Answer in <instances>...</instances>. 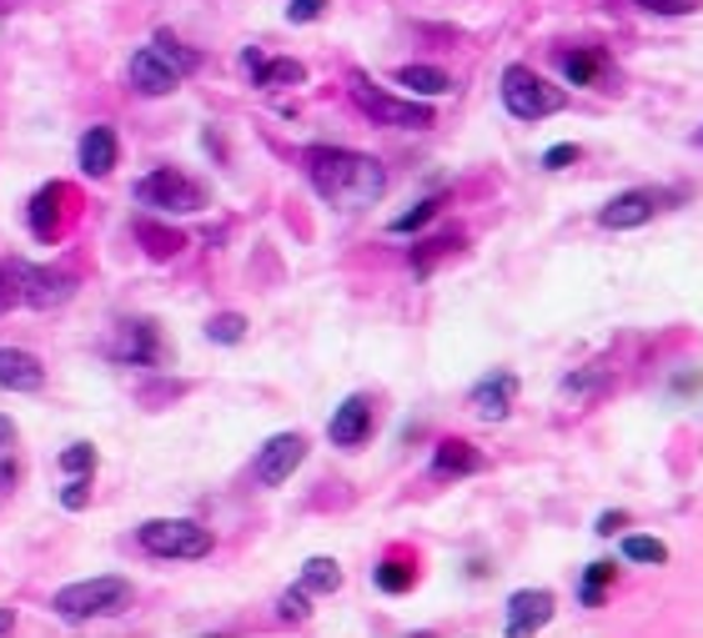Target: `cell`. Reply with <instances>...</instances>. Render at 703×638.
<instances>
[{
  "label": "cell",
  "instance_id": "1",
  "mask_svg": "<svg viewBox=\"0 0 703 638\" xmlns=\"http://www.w3.org/2000/svg\"><path fill=\"white\" fill-rule=\"evenodd\" d=\"M302 162H307V182L337 212H362V206L382 202V192H387V172H382L378 156L342 152V146H312Z\"/></svg>",
  "mask_w": 703,
  "mask_h": 638
},
{
  "label": "cell",
  "instance_id": "2",
  "mask_svg": "<svg viewBox=\"0 0 703 638\" xmlns=\"http://www.w3.org/2000/svg\"><path fill=\"white\" fill-rule=\"evenodd\" d=\"M131 598V584L116 574L106 578H81V584H65L55 594V614L71 618V624H86V618H106V614H121Z\"/></svg>",
  "mask_w": 703,
  "mask_h": 638
},
{
  "label": "cell",
  "instance_id": "3",
  "mask_svg": "<svg viewBox=\"0 0 703 638\" xmlns=\"http://www.w3.org/2000/svg\"><path fill=\"white\" fill-rule=\"evenodd\" d=\"M352 101H358V111L372 121V126H397V131H427L433 126V106L387 96V91L368 76H352Z\"/></svg>",
  "mask_w": 703,
  "mask_h": 638
},
{
  "label": "cell",
  "instance_id": "4",
  "mask_svg": "<svg viewBox=\"0 0 703 638\" xmlns=\"http://www.w3.org/2000/svg\"><path fill=\"white\" fill-rule=\"evenodd\" d=\"M136 202L146 206V212H162V217H192V212H201L206 196L186 172H176V166H156L152 176H141L136 182Z\"/></svg>",
  "mask_w": 703,
  "mask_h": 638
},
{
  "label": "cell",
  "instance_id": "5",
  "mask_svg": "<svg viewBox=\"0 0 703 638\" xmlns=\"http://www.w3.org/2000/svg\"><path fill=\"white\" fill-rule=\"evenodd\" d=\"M503 106L518 121H542V116H558L568 106V96L558 86H548L533 65H508L503 71Z\"/></svg>",
  "mask_w": 703,
  "mask_h": 638
},
{
  "label": "cell",
  "instance_id": "6",
  "mask_svg": "<svg viewBox=\"0 0 703 638\" xmlns=\"http://www.w3.org/2000/svg\"><path fill=\"white\" fill-rule=\"evenodd\" d=\"M141 548L156 553V558H206L211 553V533L201 523H186V518H152L136 528Z\"/></svg>",
  "mask_w": 703,
  "mask_h": 638
},
{
  "label": "cell",
  "instance_id": "7",
  "mask_svg": "<svg viewBox=\"0 0 703 638\" xmlns=\"http://www.w3.org/2000/svg\"><path fill=\"white\" fill-rule=\"evenodd\" d=\"M673 202H679V192H663V186H633V192H618L613 202L598 212V227L633 231V227H643V222H653L659 212H669Z\"/></svg>",
  "mask_w": 703,
  "mask_h": 638
},
{
  "label": "cell",
  "instance_id": "8",
  "mask_svg": "<svg viewBox=\"0 0 703 638\" xmlns=\"http://www.w3.org/2000/svg\"><path fill=\"white\" fill-rule=\"evenodd\" d=\"M307 457V438L302 433H277L267 447L257 453V463H251V477H257L261 487H281L287 477L302 467Z\"/></svg>",
  "mask_w": 703,
  "mask_h": 638
},
{
  "label": "cell",
  "instance_id": "9",
  "mask_svg": "<svg viewBox=\"0 0 703 638\" xmlns=\"http://www.w3.org/2000/svg\"><path fill=\"white\" fill-rule=\"evenodd\" d=\"M76 297V277L65 267H25L21 261V302L25 307H61Z\"/></svg>",
  "mask_w": 703,
  "mask_h": 638
},
{
  "label": "cell",
  "instance_id": "10",
  "mask_svg": "<svg viewBox=\"0 0 703 638\" xmlns=\"http://www.w3.org/2000/svg\"><path fill=\"white\" fill-rule=\"evenodd\" d=\"M176 81H182V71H176L156 45H146V51L131 55V86H136L141 96H172Z\"/></svg>",
  "mask_w": 703,
  "mask_h": 638
},
{
  "label": "cell",
  "instance_id": "11",
  "mask_svg": "<svg viewBox=\"0 0 703 638\" xmlns=\"http://www.w3.org/2000/svg\"><path fill=\"white\" fill-rule=\"evenodd\" d=\"M327 438H332L337 447H362L372 438V402L347 398L342 408L332 412V422H327Z\"/></svg>",
  "mask_w": 703,
  "mask_h": 638
},
{
  "label": "cell",
  "instance_id": "12",
  "mask_svg": "<svg viewBox=\"0 0 703 638\" xmlns=\"http://www.w3.org/2000/svg\"><path fill=\"white\" fill-rule=\"evenodd\" d=\"M552 608H558V598H552L548 588H523V594H513L508 598V634H538L552 618Z\"/></svg>",
  "mask_w": 703,
  "mask_h": 638
},
{
  "label": "cell",
  "instance_id": "13",
  "mask_svg": "<svg viewBox=\"0 0 703 638\" xmlns=\"http://www.w3.org/2000/svg\"><path fill=\"white\" fill-rule=\"evenodd\" d=\"M513 398H518V378L513 372H493L473 388V412L483 422H503L513 412Z\"/></svg>",
  "mask_w": 703,
  "mask_h": 638
},
{
  "label": "cell",
  "instance_id": "14",
  "mask_svg": "<svg viewBox=\"0 0 703 638\" xmlns=\"http://www.w3.org/2000/svg\"><path fill=\"white\" fill-rule=\"evenodd\" d=\"M41 382H45V368L31 358V352H21V347H0V388L35 392Z\"/></svg>",
  "mask_w": 703,
  "mask_h": 638
},
{
  "label": "cell",
  "instance_id": "15",
  "mask_svg": "<svg viewBox=\"0 0 703 638\" xmlns=\"http://www.w3.org/2000/svg\"><path fill=\"white\" fill-rule=\"evenodd\" d=\"M116 156H121V146H116V131L111 126H91L81 136V172L86 176H111Z\"/></svg>",
  "mask_w": 703,
  "mask_h": 638
},
{
  "label": "cell",
  "instance_id": "16",
  "mask_svg": "<svg viewBox=\"0 0 703 638\" xmlns=\"http://www.w3.org/2000/svg\"><path fill=\"white\" fill-rule=\"evenodd\" d=\"M483 467V453H477L473 443H463V438H443L433 453V473L437 477H467Z\"/></svg>",
  "mask_w": 703,
  "mask_h": 638
},
{
  "label": "cell",
  "instance_id": "17",
  "mask_svg": "<svg viewBox=\"0 0 703 638\" xmlns=\"http://www.w3.org/2000/svg\"><path fill=\"white\" fill-rule=\"evenodd\" d=\"M247 65L257 71V86L261 91H287V86H302V81H307V65L302 61H287V55H277V61H261V55L251 51Z\"/></svg>",
  "mask_w": 703,
  "mask_h": 638
},
{
  "label": "cell",
  "instance_id": "18",
  "mask_svg": "<svg viewBox=\"0 0 703 638\" xmlns=\"http://www.w3.org/2000/svg\"><path fill=\"white\" fill-rule=\"evenodd\" d=\"M111 352H116L121 362H156V327L152 322H126L121 327V337L111 342Z\"/></svg>",
  "mask_w": 703,
  "mask_h": 638
},
{
  "label": "cell",
  "instance_id": "19",
  "mask_svg": "<svg viewBox=\"0 0 703 638\" xmlns=\"http://www.w3.org/2000/svg\"><path fill=\"white\" fill-rule=\"evenodd\" d=\"M397 86H407L412 96H447L453 81H447V71H437V65H402Z\"/></svg>",
  "mask_w": 703,
  "mask_h": 638
},
{
  "label": "cell",
  "instance_id": "20",
  "mask_svg": "<svg viewBox=\"0 0 703 638\" xmlns=\"http://www.w3.org/2000/svg\"><path fill=\"white\" fill-rule=\"evenodd\" d=\"M558 65L573 86H598V76H603V51H562Z\"/></svg>",
  "mask_w": 703,
  "mask_h": 638
},
{
  "label": "cell",
  "instance_id": "21",
  "mask_svg": "<svg viewBox=\"0 0 703 638\" xmlns=\"http://www.w3.org/2000/svg\"><path fill=\"white\" fill-rule=\"evenodd\" d=\"M55 202H61V186H41V196L31 202V227L41 241H55V231H61V217H55L61 206Z\"/></svg>",
  "mask_w": 703,
  "mask_h": 638
},
{
  "label": "cell",
  "instance_id": "22",
  "mask_svg": "<svg viewBox=\"0 0 703 638\" xmlns=\"http://www.w3.org/2000/svg\"><path fill=\"white\" fill-rule=\"evenodd\" d=\"M302 588L307 594H337V588H342V568H337L332 558H312L302 568Z\"/></svg>",
  "mask_w": 703,
  "mask_h": 638
},
{
  "label": "cell",
  "instance_id": "23",
  "mask_svg": "<svg viewBox=\"0 0 703 638\" xmlns=\"http://www.w3.org/2000/svg\"><path fill=\"white\" fill-rule=\"evenodd\" d=\"M136 237L146 241V251H152V257H176V247H186V241L176 237V231H166V227H152V222H146V217L136 222Z\"/></svg>",
  "mask_w": 703,
  "mask_h": 638
},
{
  "label": "cell",
  "instance_id": "24",
  "mask_svg": "<svg viewBox=\"0 0 703 638\" xmlns=\"http://www.w3.org/2000/svg\"><path fill=\"white\" fill-rule=\"evenodd\" d=\"M623 558L628 563H669V548H663L659 538H649V533H628V538H623Z\"/></svg>",
  "mask_w": 703,
  "mask_h": 638
},
{
  "label": "cell",
  "instance_id": "25",
  "mask_svg": "<svg viewBox=\"0 0 703 638\" xmlns=\"http://www.w3.org/2000/svg\"><path fill=\"white\" fill-rule=\"evenodd\" d=\"M412 563H402V558H387V563H378V588L382 594H407L412 588Z\"/></svg>",
  "mask_w": 703,
  "mask_h": 638
},
{
  "label": "cell",
  "instance_id": "26",
  "mask_svg": "<svg viewBox=\"0 0 703 638\" xmlns=\"http://www.w3.org/2000/svg\"><path fill=\"white\" fill-rule=\"evenodd\" d=\"M613 584V563H588V574H583V604L598 608L603 604V588Z\"/></svg>",
  "mask_w": 703,
  "mask_h": 638
},
{
  "label": "cell",
  "instance_id": "27",
  "mask_svg": "<svg viewBox=\"0 0 703 638\" xmlns=\"http://www.w3.org/2000/svg\"><path fill=\"white\" fill-rule=\"evenodd\" d=\"M152 45H156V51L166 55V61L176 65V71H196V51H186V45L176 41L172 31H156V41H152Z\"/></svg>",
  "mask_w": 703,
  "mask_h": 638
},
{
  "label": "cell",
  "instance_id": "28",
  "mask_svg": "<svg viewBox=\"0 0 703 638\" xmlns=\"http://www.w3.org/2000/svg\"><path fill=\"white\" fill-rule=\"evenodd\" d=\"M206 337H211V342H241V337H247V322H241L237 312H221L206 322Z\"/></svg>",
  "mask_w": 703,
  "mask_h": 638
},
{
  "label": "cell",
  "instance_id": "29",
  "mask_svg": "<svg viewBox=\"0 0 703 638\" xmlns=\"http://www.w3.org/2000/svg\"><path fill=\"white\" fill-rule=\"evenodd\" d=\"M437 217V202H417L412 206V212H402L397 222H392V231H397V237H407V231H417V227H427V222Z\"/></svg>",
  "mask_w": 703,
  "mask_h": 638
},
{
  "label": "cell",
  "instance_id": "30",
  "mask_svg": "<svg viewBox=\"0 0 703 638\" xmlns=\"http://www.w3.org/2000/svg\"><path fill=\"white\" fill-rule=\"evenodd\" d=\"M61 467H65V473H76V477H86V473H91V467H96V453H91V447H86V443H76V447H65V453H61Z\"/></svg>",
  "mask_w": 703,
  "mask_h": 638
},
{
  "label": "cell",
  "instance_id": "31",
  "mask_svg": "<svg viewBox=\"0 0 703 638\" xmlns=\"http://www.w3.org/2000/svg\"><path fill=\"white\" fill-rule=\"evenodd\" d=\"M307 598H312V594H307L302 584H297L292 594H281V618H287V624H302V618H307Z\"/></svg>",
  "mask_w": 703,
  "mask_h": 638
},
{
  "label": "cell",
  "instance_id": "32",
  "mask_svg": "<svg viewBox=\"0 0 703 638\" xmlns=\"http://www.w3.org/2000/svg\"><path fill=\"white\" fill-rule=\"evenodd\" d=\"M639 6L653 16H693L699 11V0H639Z\"/></svg>",
  "mask_w": 703,
  "mask_h": 638
},
{
  "label": "cell",
  "instance_id": "33",
  "mask_svg": "<svg viewBox=\"0 0 703 638\" xmlns=\"http://www.w3.org/2000/svg\"><path fill=\"white\" fill-rule=\"evenodd\" d=\"M322 6H327V0H292V6H287V21L307 25V21H317V16H322Z\"/></svg>",
  "mask_w": 703,
  "mask_h": 638
},
{
  "label": "cell",
  "instance_id": "34",
  "mask_svg": "<svg viewBox=\"0 0 703 638\" xmlns=\"http://www.w3.org/2000/svg\"><path fill=\"white\" fill-rule=\"evenodd\" d=\"M568 162H578V146H552V152L542 156V166H548V172H562Z\"/></svg>",
  "mask_w": 703,
  "mask_h": 638
},
{
  "label": "cell",
  "instance_id": "35",
  "mask_svg": "<svg viewBox=\"0 0 703 638\" xmlns=\"http://www.w3.org/2000/svg\"><path fill=\"white\" fill-rule=\"evenodd\" d=\"M61 503H65V508H86V477H81V483H71V487H65V493H61Z\"/></svg>",
  "mask_w": 703,
  "mask_h": 638
},
{
  "label": "cell",
  "instance_id": "36",
  "mask_svg": "<svg viewBox=\"0 0 703 638\" xmlns=\"http://www.w3.org/2000/svg\"><path fill=\"white\" fill-rule=\"evenodd\" d=\"M618 528H628V513H603V518H598V533H603V538H613Z\"/></svg>",
  "mask_w": 703,
  "mask_h": 638
},
{
  "label": "cell",
  "instance_id": "37",
  "mask_svg": "<svg viewBox=\"0 0 703 638\" xmlns=\"http://www.w3.org/2000/svg\"><path fill=\"white\" fill-rule=\"evenodd\" d=\"M11 438H15V422L0 418V447H11Z\"/></svg>",
  "mask_w": 703,
  "mask_h": 638
},
{
  "label": "cell",
  "instance_id": "38",
  "mask_svg": "<svg viewBox=\"0 0 703 638\" xmlns=\"http://www.w3.org/2000/svg\"><path fill=\"white\" fill-rule=\"evenodd\" d=\"M11 624H15V618L6 614V608H0V634H11Z\"/></svg>",
  "mask_w": 703,
  "mask_h": 638
},
{
  "label": "cell",
  "instance_id": "39",
  "mask_svg": "<svg viewBox=\"0 0 703 638\" xmlns=\"http://www.w3.org/2000/svg\"><path fill=\"white\" fill-rule=\"evenodd\" d=\"M699 141H703V131H699Z\"/></svg>",
  "mask_w": 703,
  "mask_h": 638
}]
</instances>
